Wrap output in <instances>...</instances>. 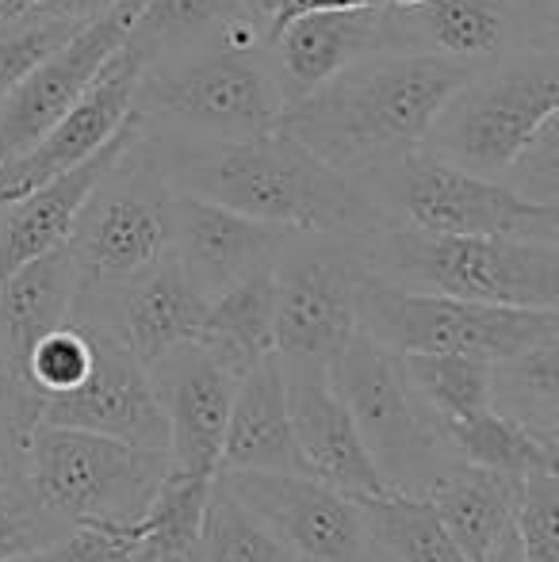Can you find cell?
Returning a JSON list of instances; mask_svg holds the SVG:
<instances>
[{"mask_svg": "<svg viewBox=\"0 0 559 562\" xmlns=\"http://www.w3.org/2000/svg\"><path fill=\"white\" fill-rule=\"evenodd\" d=\"M149 142L177 192L223 203L261 223L306 229V234L357 237V241L383 223L368 195L345 172L329 169L280 126L254 138Z\"/></svg>", "mask_w": 559, "mask_h": 562, "instance_id": "1", "label": "cell"}, {"mask_svg": "<svg viewBox=\"0 0 559 562\" xmlns=\"http://www.w3.org/2000/svg\"><path fill=\"white\" fill-rule=\"evenodd\" d=\"M471 69L437 54L376 50L283 108L277 126L329 169L357 180L388 157L422 146L433 115Z\"/></svg>", "mask_w": 559, "mask_h": 562, "instance_id": "2", "label": "cell"}, {"mask_svg": "<svg viewBox=\"0 0 559 562\" xmlns=\"http://www.w3.org/2000/svg\"><path fill=\"white\" fill-rule=\"evenodd\" d=\"M269 20L249 15L208 43L142 61L131 119L149 138H254L280 123Z\"/></svg>", "mask_w": 559, "mask_h": 562, "instance_id": "3", "label": "cell"}, {"mask_svg": "<svg viewBox=\"0 0 559 562\" xmlns=\"http://www.w3.org/2000/svg\"><path fill=\"white\" fill-rule=\"evenodd\" d=\"M376 280L468 303L559 311V245L487 234H425L380 223L357 241Z\"/></svg>", "mask_w": 559, "mask_h": 562, "instance_id": "4", "label": "cell"}, {"mask_svg": "<svg viewBox=\"0 0 559 562\" xmlns=\"http://www.w3.org/2000/svg\"><path fill=\"white\" fill-rule=\"evenodd\" d=\"M559 112V43L514 46L476 66L433 115L422 146L499 180L548 115Z\"/></svg>", "mask_w": 559, "mask_h": 562, "instance_id": "5", "label": "cell"}, {"mask_svg": "<svg viewBox=\"0 0 559 562\" xmlns=\"http://www.w3.org/2000/svg\"><path fill=\"white\" fill-rule=\"evenodd\" d=\"M353 184L391 226L425 234H487L559 245V207L529 203L502 180H487L433 149L414 146L360 172Z\"/></svg>", "mask_w": 559, "mask_h": 562, "instance_id": "6", "label": "cell"}, {"mask_svg": "<svg viewBox=\"0 0 559 562\" xmlns=\"http://www.w3.org/2000/svg\"><path fill=\"white\" fill-rule=\"evenodd\" d=\"M169 474V451L66 425H35L20 482L69 528H127Z\"/></svg>", "mask_w": 559, "mask_h": 562, "instance_id": "7", "label": "cell"}, {"mask_svg": "<svg viewBox=\"0 0 559 562\" xmlns=\"http://www.w3.org/2000/svg\"><path fill=\"white\" fill-rule=\"evenodd\" d=\"M172 200L177 188L165 177L154 142L135 126L85 195L66 237L77 265V288L120 283L169 257Z\"/></svg>", "mask_w": 559, "mask_h": 562, "instance_id": "8", "label": "cell"}, {"mask_svg": "<svg viewBox=\"0 0 559 562\" xmlns=\"http://www.w3.org/2000/svg\"><path fill=\"white\" fill-rule=\"evenodd\" d=\"M357 329L391 352L471 356L499 363L522 348L559 337V311L468 303L452 295L395 288L365 272L357 291Z\"/></svg>", "mask_w": 559, "mask_h": 562, "instance_id": "9", "label": "cell"}, {"mask_svg": "<svg viewBox=\"0 0 559 562\" xmlns=\"http://www.w3.org/2000/svg\"><path fill=\"white\" fill-rule=\"evenodd\" d=\"M326 371L388 486L422 497L433 474L452 463V456L440 445L437 425L406 383L399 352L357 329L326 360Z\"/></svg>", "mask_w": 559, "mask_h": 562, "instance_id": "10", "label": "cell"}, {"mask_svg": "<svg viewBox=\"0 0 559 562\" xmlns=\"http://www.w3.org/2000/svg\"><path fill=\"white\" fill-rule=\"evenodd\" d=\"M365 272L357 237L295 229L272 260L277 356L329 360L357 334V291Z\"/></svg>", "mask_w": 559, "mask_h": 562, "instance_id": "11", "label": "cell"}, {"mask_svg": "<svg viewBox=\"0 0 559 562\" xmlns=\"http://www.w3.org/2000/svg\"><path fill=\"white\" fill-rule=\"evenodd\" d=\"M203 314H208V299L169 252L120 283L77 288L69 322L112 337L149 368L169 348L200 337Z\"/></svg>", "mask_w": 559, "mask_h": 562, "instance_id": "12", "label": "cell"}, {"mask_svg": "<svg viewBox=\"0 0 559 562\" xmlns=\"http://www.w3.org/2000/svg\"><path fill=\"white\" fill-rule=\"evenodd\" d=\"M142 0H115L100 15L85 20L62 46H54L38 66H31L0 100V165L27 154L69 108L89 81L123 46Z\"/></svg>", "mask_w": 559, "mask_h": 562, "instance_id": "13", "label": "cell"}, {"mask_svg": "<svg viewBox=\"0 0 559 562\" xmlns=\"http://www.w3.org/2000/svg\"><path fill=\"white\" fill-rule=\"evenodd\" d=\"M77 265L69 245L27 260L0 280V414L27 445L43 417V394L27 379V356L35 340L66 326L74 314Z\"/></svg>", "mask_w": 559, "mask_h": 562, "instance_id": "14", "label": "cell"}, {"mask_svg": "<svg viewBox=\"0 0 559 562\" xmlns=\"http://www.w3.org/2000/svg\"><path fill=\"white\" fill-rule=\"evenodd\" d=\"M277 363L283 398H288L291 437H295L299 474L337 490L349 502H376V497L399 494L368 456L349 409L329 383L326 360L277 356Z\"/></svg>", "mask_w": 559, "mask_h": 562, "instance_id": "15", "label": "cell"}, {"mask_svg": "<svg viewBox=\"0 0 559 562\" xmlns=\"http://www.w3.org/2000/svg\"><path fill=\"white\" fill-rule=\"evenodd\" d=\"M299 562H376L360 505L295 471H215Z\"/></svg>", "mask_w": 559, "mask_h": 562, "instance_id": "16", "label": "cell"}, {"mask_svg": "<svg viewBox=\"0 0 559 562\" xmlns=\"http://www.w3.org/2000/svg\"><path fill=\"white\" fill-rule=\"evenodd\" d=\"M142 74V54L131 50L127 38L112 58L100 66V74L89 81V89L69 108L27 154L0 165V203H12L38 188L43 180L81 165L92 157L131 115L135 104V85Z\"/></svg>", "mask_w": 559, "mask_h": 562, "instance_id": "17", "label": "cell"}, {"mask_svg": "<svg viewBox=\"0 0 559 562\" xmlns=\"http://www.w3.org/2000/svg\"><path fill=\"white\" fill-rule=\"evenodd\" d=\"M146 371L169 425V471L215 474L238 375L226 371L200 340L169 348Z\"/></svg>", "mask_w": 559, "mask_h": 562, "instance_id": "18", "label": "cell"}, {"mask_svg": "<svg viewBox=\"0 0 559 562\" xmlns=\"http://www.w3.org/2000/svg\"><path fill=\"white\" fill-rule=\"evenodd\" d=\"M85 334L92 337L89 379L77 391L46 398L38 425L89 429L138 448L169 451V425L154 398L146 363H138L127 348L97 329H85Z\"/></svg>", "mask_w": 559, "mask_h": 562, "instance_id": "19", "label": "cell"}, {"mask_svg": "<svg viewBox=\"0 0 559 562\" xmlns=\"http://www.w3.org/2000/svg\"><path fill=\"white\" fill-rule=\"evenodd\" d=\"M291 234H295L291 226L261 223L200 195L177 192L172 200L169 252L208 303L246 276L272 268Z\"/></svg>", "mask_w": 559, "mask_h": 562, "instance_id": "20", "label": "cell"}, {"mask_svg": "<svg viewBox=\"0 0 559 562\" xmlns=\"http://www.w3.org/2000/svg\"><path fill=\"white\" fill-rule=\"evenodd\" d=\"M514 0H422L414 8L383 4V46L406 54H437L463 66H483L514 46H529Z\"/></svg>", "mask_w": 559, "mask_h": 562, "instance_id": "21", "label": "cell"}, {"mask_svg": "<svg viewBox=\"0 0 559 562\" xmlns=\"http://www.w3.org/2000/svg\"><path fill=\"white\" fill-rule=\"evenodd\" d=\"M383 46V4L349 12H303L269 31V66L280 85L283 108L365 54Z\"/></svg>", "mask_w": 559, "mask_h": 562, "instance_id": "22", "label": "cell"}, {"mask_svg": "<svg viewBox=\"0 0 559 562\" xmlns=\"http://www.w3.org/2000/svg\"><path fill=\"white\" fill-rule=\"evenodd\" d=\"M131 131H135V119L127 115V123H123L97 154L85 157L81 165L43 180V184L31 188L20 200L0 203V280H4L8 272H15L20 265H27V260L66 245L85 195L92 192L100 172H104L108 165H112V157L123 149Z\"/></svg>", "mask_w": 559, "mask_h": 562, "instance_id": "23", "label": "cell"}, {"mask_svg": "<svg viewBox=\"0 0 559 562\" xmlns=\"http://www.w3.org/2000/svg\"><path fill=\"white\" fill-rule=\"evenodd\" d=\"M219 471H295V437H291L288 398L277 352L249 368L234 386L231 417H226Z\"/></svg>", "mask_w": 559, "mask_h": 562, "instance_id": "24", "label": "cell"}, {"mask_svg": "<svg viewBox=\"0 0 559 562\" xmlns=\"http://www.w3.org/2000/svg\"><path fill=\"white\" fill-rule=\"evenodd\" d=\"M517 494H522V479L517 474L463 463V459L445 463L433 474L429 486L422 490V497L433 505L445 532L452 536L468 562H476L514 525Z\"/></svg>", "mask_w": 559, "mask_h": 562, "instance_id": "25", "label": "cell"}, {"mask_svg": "<svg viewBox=\"0 0 559 562\" xmlns=\"http://www.w3.org/2000/svg\"><path fill=\"white\" fill-rule=\"evenodd\" d=\"M200 340L226 371L246 375L249 368L277 352V288L272 268L246 276L223 295H215L203 314Z\"/></svg>", "mask_w": 559, "mask_h": 562, "instance_id": "26", "label": "cell"}, {"mask_svg": "<svg viewBox=\"0 0 559 562\" xmlns=\"http://www.w3.org/2000/svg\"><path fill=\"white\" fill-rule=\"evenodd\" d=\"M491 409L559 448V337L491 363Z\"/></svg>", "mask_w": 559, "mask_h": 562, "instance_id": "27", "label": "cell"}, {"mask_svg": "<svg viewBox=\"0 0 559 562\" xmlns=\"http://www.w3.org/2000/svg\"><path fill=\"white\" fill-rule=\"evenodd\" d=\"M211 482L215 474H165L146 513L123 528L135 540L138 562H192Z\"/></svg>", "mask_w": 559, "mask_h": 562, "instance_id": "28", "label": "cell"}, {"mask_svg": "<svg viewBox=\"0 0 559 562\" xmlns=\"http://www.w3.org/2000/svg\"><path fill=\"white\" fill-rule=\"evenodd\" d=\"M249 15H261L249 0H142L131 20L127 46L142 54V61H149L185 50V46L208 43Z\"/></svg>", "mask_w": 559, "mask_h": 562, "instance_id": "29", "label": "cell"}, {"mask_svg": "<svg viewBox=\"0 0 559 562\" xmlns=\"http://www.w3.org/2000/svg\"><path fill=\"white\" fill-rule=\"evenodd\" d=\"M357 505L376 562H468L425 497L388 494Z\"/></svg>", "mask_w": 559, "mask_h": 562, "instance_id": "30", "label": "cell"}, {"mask_svg": "<svg viewBox=\"0 0 559 562\" xmlns=\"http://www.w3.org/2000/svg\"><path fill=\"white\" fill-rule=\"evenodd\" d=\"M399 360H403V375L411 391L418 394L425 414L437 425V437L452 425L491 409V363L487 360L425 352H399Z\"/></svg>", "mask_w": 559, "mask_h": 562, "instance_id": "31", "label": "cell"}, {"mask_svg": "<svg viewBox=\"0 0 559 562\" xmlns=\"http://www.w3.org/2000/svg\"><path fill=\"white\" fill-rule=\"evenodd\" d=\"M192 562H299L295 551L280 540L223 479L215 474L208 505H203L200 540Z\"/></svg>", "mask_w": 559, "mask_h": 562, "instance_id": "32", "label": "cell"}, {"mask_svg": "<svg viewBox=\"0 0 559 562\" xmlns=\"http://www.w3.org/2000/svg\"><path fill=\"white\" fill-rule=\"evenodd\" d=\"M440 440H445V451L452 459L517 474V479L556 471V459H559V448L537 440L533 432H525L522 425L499 417L494 409H483L479 417H468V422L452 425V429L440 432Z\"/></svg>", "mask_w": 559, "mask_h": 562, "instance_id": "33", "label": "cell"}, {"mask_svg": "<svg viewBox=\"0 0 559 562\" xmlns=\"http://www.w3.org/2000/svg\"><path fill=\"white\" fill-rule=\"evenodd\" d=\"M69 525L51 513L20 479L0 486V562H20L54 548Z\"/></svg>", "mask_w": 559, "mask_h": 562, "instance_id": "34", "label": "cell"}, {"mask_svg": "<svg viewBox=\"0 0 559 562\" xmlns=\"http://www.w3.org/2000/svg\"><path fill=\"white\" fill-rule=\"evenodd\" d=\"M92 371V337L81 326L66 322L35 340L27 356V379L43 398L69 394L89 379Z\"/></svg>", "mask_w": 559, "mask_h": 562, "instance_id": "35", "label": "cell"}, {"mask_svg": "<svg viewBox=\"0 0 559 562\" xmlns=\"http://www.w3.org/2000/svg\"><path fill=\"white\" fill-rule=\"evenodd\" d=\"M559 471L529 474L517 494L514 528L525 562H559Z\"/></svg>", "mask_w": 559, "mask_h": 562, "instance_id": "36", "label": "cell"}, {"mask_svg": "<svg viewBox=\"0 0 559 562\" xmlns=\"http://www.w3.org/2000/svg\"><path fill=\"white\" fill-rule=\"evenodd\" d=\"M499 180L522 200L559 207V112L533 131V138L517 149Z\"/></svg>", "mask_w": 559, "mask_h": 562, "instance_id": "37", "label": "cell"}, {"mask_svg": "<svg viewBox=\"0 0 559 562\" xmlns=\"http://www.w3.org/2000/svg\"><path fill=\"white\" fill-rule=\"evenodd\" d=\"M81 23H69V20H27V23H15V27L0 31V100L8 97L15 81L27 74L31 66L46 58L54 46L66 43Z\"/></svg>", "mask_w": 559, "mask_h": 562, "instance_id": "38", "label": "cell"}, {"mask_svg": "<svg viewBox=\"0 0 559 562\" xmlns=\"http://www.w3.org/2000/svg\"><path fill=\"white\" fill-rule=\"evenodd\" d=\"M27 562H138V548L123 528L77 525L54 548L27 555Z\"/></svg>", "mask_w": 559, "mask_h": 562, "instance_id": "39", "label": "cell"}, {"mask_svg": "<svg viewBox=\"0 0 559 562\" xmlns=\"http://www.w3.org/2000/svg\"><path fill=\"white\" fill-rule=\"evenodd\" d=\"M537 43H559V0H514Z\"/></svg>", "mask_w": 559, "mask_h": 562, "instance_id": "40", "label": "cell"}, {"mask_svg": "<svg viewBox=\"0 0 559 562\" xmlns=\"http://www.w3.org/2000/svg\"><path fill=\"white\" fill-rule=\"evenodd\" d=\"M380 4H388V0H277L269 31L280 27V23L291 20V15H303V12H349V8H380Z\"/></svg>", "mask_w": 559, "mask_h": 562, "instance_id": "41", "label": "cell"}, {"mask_svg": "<svg viewBox=\"0 0 559 562\" xmlns=\"http://www.w3.org/2000/svg\"><path fill=\"white\" fill-rule=\"evenodd\" d=\"M115 0H35V15L38 20H69V23H85L92 15H100L104 8H112Z\"/></svg>", "mask_w": 559, "mask_h": 562, "instance_id": "42", "label": "cell"}, {"mask_svg": "<svg viewBox=\"0 0 559 562\" xmlns=\"http://www.w3.org/2000/svg\"><path fill=\"white\" fill-rule=\"evenodd\" d=\"M23 440L12 432V425H8V417L0 414V486L4 482H15L23 471Z\"/></svg>", "mask_w": 559, "mask_h": 562, "instance_id": "43", "label": "cell"}, {"mask_svg": "<svg viewBox=\"0 0 559 562\" xmlns=\"http://www.w3.org/2000/svg\"><path fill=\"white\" fill-rule=\"evenodd\" d=\"M476 562H525V551H522V540H517V528L510 525L491 548L483 551Z\"/></svg>", "mask_w": 559, "mask_h": 562, "instance_id": "44", "label": "cell"}, {"mask_svg": "<svg viewBox=\"0 0 559 562\" xmlns=\"http://www.w3.org/2000/svg\"><path fill=\"white\" fill-rule=\"evenodd\" d=\"M391 8H414V4H422V0H388Z\"/></svg>", "mask_w": 559, "mask_h": 562, "instance_id": "45", "label": "cell"}, {"mask_svg": "<svg viewBox=\"0 0 559 562\" xmlns=\"http://www.w3.org/2000/svg\"><path fill=\"white\" fill-rule=\"evenodd\" d=\"M20 562H27V559H20Z\"/></svg>", "mask_w": 559, "mask_h": 562, "instance_id": "46", "label": "cell"}]
</instances>
